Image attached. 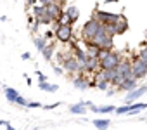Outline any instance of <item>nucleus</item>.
<instances>
[{
	"mask_svg": "<svg viewBox=\"0 0 147 130\" xmlns=\"http://www.w3.org/2000/svg\"><path fill=\"white\" fill-rule=\"evenodd\" d=\"M104 31V26L97 21V19H88L85 24H83V28H82V37H83V42L85 43H90L99 33H102Z\"/></svg>",
	"mask_w": 147,
	"mask_h": 130,
	"instance_id": "nucleus-1",
	"label": "nucleus"
},
{
	"mask_svg": "<svg viewBox=\"0 0 147 130\" xmlns=\"http://www.w3.org/2000/svg\"><path fill=\"white\" fill-rule=\"evenodd\" d=\"M121 61H123V57H121L119 52L109 50V52L99 61V70H102V71H106V70H116V66H118Z\"/></svg>",
	"mask_w": 147,
	"mask_h": 130,
	"instance_id": "nucleus-2",
	"label": "nucleus"
},
{
	"mask_svg": "<svg viewBox=\"0 0 147 130\" xmlns=\"http://www.w3.org/2000/svg\"><path fill=\"white\" fill-rule=\"evenodd\" d=\"M131 77L135 80H142L147 77V61L140 59L138 56L131 57Z\"/></svg>",
	"mask_w": 147,
	"mask_h": 130,
	"instance_id": "nucleus-3",
	"label": "nucleus"
},
{
	"mask_svg": "<svg viewBox=\"0 0 147 130\" xmlns=\"http://www.w3.org/2000/svg\"><path fill=\"white\" fill-rule=\"evenodd\" d=\"M54 35L59 42L62 43H69L73 40V26L69 24H57L55 23V30H54Z\"/></svg>",
	"mask_w": 147,
	"mask_h": 130,
	"instance_id": "nucleus-4",
	"label": "nucleus"
},
{
	"mask_svg": "<svg viewBox=\"0 0 147 130\" xmlns=\"http://www.w3.org/2000/svg\"><path fill=\"white\" fill-rule=\"evenodd\" d=\"M62 71L67 73V75H71V77L78 75V73H80V62L69 54V56L62 61Z\"/></svg>",
	"mask_w": 147,
	"mask_h": 130,
	"instance_id": "nucleus-5",
	"label": "nucleus"
},
{
	"mask_svg": "<svg viewBox=\"0 0 147 130\" xmlns=\"http://www.w3.org/2000/svg\"><path fill=\"white\" fill-rule=\"evenodd\" d=\"M123 18V14H114V12H109V11H99L95 9L94 12V19H97L100 24L107 23V21H119Z\"/></svg>",
	"mask_w": 147,
	"mask_h": 130,
	"instance_id": "nucleus-6",
	"label": "nucleus"
},
{
	"mask_svg": "<svg viewBox=\"0 0 147 130\" xmlns=\"http://www.w3.org/2000/svg\"><path fill=\"white\" fill-rule=\"evenodd\" d=\"M92 45H95V47H99V49H113V37H109L107 33H106V30L102 31V33H99L92 42H90Z\"/></svg>",
	"mask_w": 147,
	"mask_h": 130,
	"instance_id": "nucleus-7",
	"label": "nucleus"
},
{
	"mask_svg": "<svg viewBox=\"0 0 147 130\" xmlns=\"http://www.w3.org/2000/svg\"><path fill=\"white\" fill-rule=\"evenodd\" d=\"M147 92V85H138L137 89L130 90L126 95H125V104H133V102H138V99Z\"/></svg>",
	"mask_w": 147,
	"mask_h": 130,
	"instance_id": "nucleus-8",
	"label": "nucleus"
},
{
	"mask_svg": "<svg viewBox=\"0 0 147 130\" xmlns=\"http://www.w3.org/2000/svg\"><path fill=\"white\" fill-rule=\"evenodd\" d=\"M116 75H118L119 78H128V77H131V61L123 59L118 66H116Z\"/></svg>",
	"mask_w": 147,
	"mask_h": 130,
	"instance_id": "nucleus-9",
	"label": "nucleus"
},
{
	"mask_svg": "<svg viewBox=\"0 0 147 130\" xmlns=\"http://www.w3.org/2000/svg\"><path fill=\"white\" fill-rule=\"evenodd\" d=\"M95 71H99V61L95 57H87L85 64H83V75H94Z\"/></svg>",
	"mask_w": 147,
	"mask_h": 130,
	"instance_id": "nucleus-10",
	"label": "nucleus"
},
{
	"mask_svg": "<svg viewBox=\"0 0 147 130\" xmlns=\"http://www.w3.org/2000/svg\"><path fill=\"white\" fill-rule=\"evenodd\" d=\"M138 87V80H135L133 77H128V78H125L118 87H116V90H125V92H130V90H133V89H137Z\"/></svg>",
	"mask_w": 147,
	"mask_h": 130,
	"instance_id": "nucleus-11",
	"label": "nucleus"
},
{
	"mask_svg": "<svg viewBox=\"0 0 147 130\" xmlns=\"http://www.w3.org/2000/svg\"><path fill=\"white\" fill-rule=\"evenodd\" d=\"M87 106L90 108L92 102H90V101H80L78 104L69 106V113H71V114H85V113H87Z\"/></svg>",
	"mask_w": 147,
	"mask_h": 130,
	"instance_id": "nucleus-12",
	"label": "nucleus"
},
{
	"mask_svg": "<svg viewBox=\"0 0 147 130\" xmlns=\"http://www.w3.org/2000/svg\"><path fill=\"white\" fill-rule=\"evenodd\" d=\"M64 14H66V18H67V24H75L76 21H78V16H80V11H78V7L76 5H69L67 9H64Z\"/></svg>",
	"mask_w": 147,
	"mask_h": 130,
	"instance_id": "nucleus-13",
	"label": "nucleus"
},
{
	"mask_svg": "<svg viewBox=\"0 0 147 130\" xmlns=\"http://www.w3.org/2000/svg\"><path fill=\"white\" fill-rule=\"evenodd\" d=\"M88 80H90V78H87L85 75H75L71 82H73V87H75V89L85 90V89L88 87Z\"/></svg>",
	"mask_w": 147,
	"mask_h": 130,
	"instance_id": "nucleus-14",
	"label": "nucleus"
},
{
	"mask_svg": "<svg viewBox=\"0 0 147 130\" xmlns=\"http://www.w3.org/2000/svg\"><path fill=\"white\" fill-rule=\"evenodd\" d=\"M88 109H90V111H94V113H100V114H111V113H114V111H116V106H111V104H109V106H100V108H97V106H94V104H92Z\"/></svg>",
	"mask_w": 147,
	"mask_h": 130,
	"instance_id": "nucleus-15",
	"label": "nucleus"
},
{
	"mask_svg": "<svg viewBox=\"0 0 147 130\" xmlns=\"http://www.w3.org/2000/svg\"><path fill=\"white\" fill-rule=\"evenodd\" d=\"M92 123L97 130H107L111 127V120H107V118H99V120H94Z\"/></svg>",
	"mask_w": 147,
	"mask_h": 130,
	"instance_id": "nucleus-16",
	"label": "nucleus"
},
{
	"mask_svg": "<svg viewBox=\"0 0 147 130\" xmlns=\"http://www.w3.org/2000/svg\"><path fill=\"white\" fill-rule=\"evenodd\" d=\"M4 92H5V97H7V101H9V102H12V104H14L16 97H19V95H21V94H19L16 89H12V87H5V89H4Z\"/></svg>",
	"mask_w": 147,
	"mask_h": 130,
	"instance_id": "nucleus-17",
	"label": "nucleus"
},
{
	"mask_svg": "<svg viewBox=\"0 0 147 130\" xmlns=\"http://www.w3.org/2000/svg\"><path fill=\"white\" fill-rule=\"evenodd\" d=\"M33 43H35V47L38 49V52H42V50L47 47V40H45L42 35H35V37H33Z\"/></svg>",
	"mask_w": 147,
	"mask_h": 130,
	"instance_id": "nucleus-18",
	"label": "nucleus"
},
{
	"mask_svg": "<svg viewBox=\"0 0 147 130\" xmlns=\"http://www.w3.org/2000/svg\"><path fill=\"white\" fill-rule=\"evenodd\" d=\"M54 50H55V45H54V43H47V47L42 50V54H43V59H45V61H52Z\"/></svg>",
	"mask_w": 147,
	"mask_h": 130,
	"instance_id": "nucleus-19",
	"label": "nucleus"
},
{
	"mask_svg": "<svg viewBox=\"0 0 147 130\" xmlns=\"http://www.w3.org/2000/svg\"><path fill=\"white\" fill-rule=\"evenodd\" d=\"M126 30H128V21H126L125 18H121V19L116 23V35H123Z\"/></svg>",
	"mask_w": 147,
	"mask_h": 130,
	"instance_id": "nucleus-20",
	"label": "nucleus"
},
{
	"mask_svg": "<svg viewBox=\"0 0 147 130\" xmlns=\"http://www.w3.org/2000/svg\"><path fill=\"white\" fill-rule=\"evenodd\" d=\"M31 12H33V16L36 18V21L40 19V18H43L45 16V7L43 5H40V4H36V5H33L31 7Z\"/></svg>",
	"mask_w": 147,
	"mask_h": 130,
	"instance_id": "nucleus-21",
	"label": "nucleus"
},
{
	"mask_svg": "<svg viewBox=\"0 0 147 130\" xmlns=\"http://www.w3.org/2000/svg\"><path fill=\"white\" fill-rule=\"evenodd\" d=\"M40 90H45V92H57L59 90V85L55 83H49V82H43V83H38Z\"/></svg>",
	"mask_w": 147,
	"mask_h": 130,
	"instance_id": "nucleus-22",
	"label": "nucleus"
},
{
	"mask_svg": "<svg viewBox=\"0 0 147 130\" xmlns=\"http://www.w3.org/2000/svg\"><path fill=\"white\" fill-rule=\"evenodd\" d=\"M130 109H131V108H130V104H125V106H121V108H116V111H114V113H116V114H128V113H130Z\"/></svg>",
	"mask_w": 147,
	"mask_h": 130,
	"instance_id": "nucleus-23",
	"label": "nucleus"
},
{
	"mask_svg": "<svg viewBox=\"0 0 147 130\" xmlns=\"http://www.w3.org/2000/svg\"><path fill=\"white\" fill-rule=\"evenodd\" d=\"M95 89H99V90H107V89H109V83L104 82V80H99V82H95Z\"/></svg>",
	"mask_w": 147,
	"mask_h": 130,
	"instance_id": "nucleus-24",
	"label": "nucleus"
},
{
	"mask_svg": "<svg viewBox=\"0 0 147 130\" xmlns=\"http://www.w3.org/2000/svg\"><path fill=\"white\" fill-rule=\"evenodd\" d=\"M14 104H18V106H23V108H26V104H28V101L23 97V95H19V97H16V101H14Z\"/></svg>",
	"mask_w": 147,
	"mask_h": 130,
	"instance_id": "nucleus-25",
	"label": "nucleus"
},
{
	"mask_svg": "<svg viewBox=\"0 0 147 130\" xmlns=\"http://www.w3.org/2000/svg\"><path fill=\"white\" fill-rule=\"evenodd\" d=\"M36 77H38V83H43V82H49V78L40 71V70H36Z\"/></svg>",
	"mask_w": 147,
	"mask_h": 130,
	"instance_id": "nucleus-26",
	"label": "nucleus"
},
{
	"mask_svg": "<svg viewBox=\"0 0 147 130\" xmlns=\"http://www.w3.org/2000/svg\"><path fill=\"white\" fill-rule=\"evenodd\" d=\"M137 56H138L140 59H144V61H147V45H145V47H142V49H140V52H138Z\"/></svg>",
	"mask_w": 147,
	"mask_h": 130,
	"instance_id": "nucleus-27",
	"label": "nucleus"
},
{
	"mask_svg": "<svg viewBox=\"0 0 147 130\" xmlns=\"http://www.w3.org/2000/svg\"><path fill=\"white\" fill-rule=\"evenodd\" d=\"M57 0H38V4L40 5H43V7H47V5H50V4H55Z\"/></svg>",
	"mask_w": 147,
	"mask_h": 130,
	"instance_id": "nucleus-28",
	"label": "nucleus"
},
{
	"mask_svg": "<svg viewBox=\"0 0 147 130\" xmlns=\"http://www.w3.org/2000/svg\"><path fill=\"white\" fill-rule=\"evenodd\" d=\"M57 106H61V102H54V104H47V106H42L43 109H54V108H57Z\"/></svg>",
	"mask_w": 147,
	"mask_h": 130,
	"instance_id": "nucleus-29",
	"label": "nucleus"
},
{
	"mask_svg": "<svg viewBox=\"0 0 147 130\" xmlns=\"http://www.w3.org/2000/svg\"><path fill=\"white\" fill-rule=\"evenodd\" d=\"M26 108H42V104L40 102H28Z\"/></svg>",
	"mask_w": 147,
	"mask_h": 130,
	"instance_id": "nucleus-30",
	"label": "nucleus"
},
{
	"mask_svg": "<svg viewBox=\"0 0 147 130\" xmlns=\"http://www.w3.org/2000/svg\"><path fill=\"white\" fill-rule=\"evenodd\" d=\"M38 4V0H26V5L28 7H33V5H36Z\"/></svg>",
	"mask_w": 147,
	"mask_h": 130,
	"instance_id": "nucleus-31",
	"label": "nucleus"
},
{
	"mask_svg": "<svg viewBox=\"0 0 147 130\" xmlns=\"http://www.w3.org/2000/svg\"><path fill=\"white\" fill-rule=\"evenodd\" d=\"M52 68H54V73H55V75H62V73H64L62 68H59V66H52Z\"/></svg>",
	"mask_w": 147,
	"mask_h": 130,
	"instance_id": "nucleus-32",
	"label": "nucleus"
},
{
	"mask_svg": "<svg viewBox=\"0 0 147 130\" xmlns=\"http://www.w3.org/2000/svg\"><path fill=\"white\" fill-rule=\"evenodd\" d=\"M52 37H54V31H47V33L43 35V38H45V40H49V38H52Z\"/></svg>",
	"mask_w": 147,
	"mask_h": 130,
	"instance_id": "nucleus-33",
	"label": "nucleus"
},
{
	"mask_svg": "<svg viewBox=\"0 0 147 130\" xmlns=\"http://www.w3.org/2000/svg\"><path fill=\"white\" fill-rule=\"evenodd\" d=\"M30 57H31V56H30L28 52H24V54H21V59H24V61H28Z\"/></svg>",
	"mask_w": 147,
	"mask_h": 130,
	"instance_id": "nucleus-34",
	"label": "nucleus"
},
{
	"mask_svg": "<svg viewBox=\"0 0 147 130\" xmlns=\"http://www.w3.org/2000/svg\"><path fill=\"white\" fill-rule=\"evenodd\" d=\"M5 130H16V128H14L12 125H9V121H7V123H5Z\"/></svg>",
	"mask_w": 147,
	"mask_h": 130,
	"instance_id": "nucleus-35",
	"label": "nucleus"
},
{
	"mask_svg": "<svg viewBox=\"0 0 147 130\" xmlns=\"http://www.w3.org/2000/svg\"><path fill=\"white\" fill-rule=\"evenodd\" d=\"M109 2H118V0H106V4H109Z\"/></svg>",
	"mask_w": 147,
	"mask_h": 130,
	"instance_id": "nucleus-36",
	"label": "nucleus"
},
{
	"mask_svg": "<svg viewBox=\"0 0 147 130\" xmlns=\"http://www.w3.org/2000/svg\"><path fill=\"white\" fill-rule=\"evenodd\" d=\"M57 2H59V4H64V0H57Z\"/></svg>",
	"mask_w": 147,
	"mask_h": 130,
	"instance_id": "nucleus-37",
	"label": "nucleus"
},
{
	"mask_svg": "<svg viewBox=\"0 0 147 130\" xmlns=\"http://www.w3.org/2000/svg\"><path fill=\"white\" fill-rule=\"evenodd\" d=\"M145 123H147V121H145Z\"/></svg>",
	"mask_w": 147,
	"mask_h": 130,
	"instance_id": "nucleus-38",
	"label": "nucleus"
}]
</instances>
